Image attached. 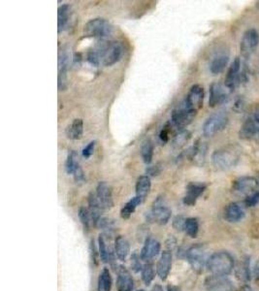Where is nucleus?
Segmentation results:
<instances>
[{"label": "nucleus", "mask_w": 259, "mask_h": 291, "mask_svg": "<svg viewBox=\"0 0 259 291\" xmlns=\"http://www.w3.org/2000/svg\"><path fill=\"white\" fill-rule=\"evenodd\" d=\"M207 268L212 276L224 277L229 275L234 268L233 257L225 251L213 253L208 258Z\"/></svg>", "instance_id": "nucleus-1"}, {"label": "nucleus", "mask_w": 259, "mask_h": 291, "mask_svg": "<svg viewBox=\"0 0 259 291\" xmlns=\"http://www.w3.org/2000/svg\"><path fill=\"white\" fill-rule=\"evenodd\" d=\"M94 48L96 50L100 63L104 66L114 65L122 55V46L117 41H100Z\"/></svg>", "instance_id": "nucleus-2"}, {"label": "nucleus", "mask_w": 259, "mask_h": 291, "mask_svg": "<svg viewBox=\"0 0 259 291\" xmlns=\"http://www.w3.org/2000/svg\"><path fill=\"white\" fill-rule=\"evenodd\" d=\"M114 25L102 18L91 20L84 27V34L86 37L96 38L101 41L108 40L114 34Z\"/></svg>", "instance_id": "nucleus-3"}, {"label": "nucleus", "mask_w": 259, "mask_h": 291, "mask_svg": "<svg viewBox=\"0 0 259 291\" xmlns=\"http://www.w3.org/2000/svg\"><path fill=\"white\" fill-rule=\"evenodd\" d=\"M240 151V148L235 146H229L215 150L212 155L213 166L220 170L233 167L239 160Z\"/></svg>", "instance_id": "nucleus-4"}, {"label": "nucleus", "mask_w": 259, "mask_h": 291, "mask_svg": "<svg viewBox=\"0 0 259 291\" xmlns=\"http://www.w3.org/2000/svg\"><path fill=\"white\" fill-rule=\"evenodd\" d=\"M187 257L189 264L196 272H201L204 265H207V252L206 248L202 244H195L191 246L187 252Z\"/></svg>", "instance_id": "nucleus-5"}, {"label": "nucleus", "mask_w": 259, "mask_h": 291, "mask_svg": "<svg viewBox=\"0 0 259 291\" xmlns=\"http://www.w3.org/2000/svg\"><path fill=\"white\" fill-rule=\"evenodd\" d=\"M228 118L224 113H216L208 118L203 124V134L206 137H212L221 131L227 124Z\"/></svg>", "instance_id": "nucleus-6"}, {"label": "nucleus", "mask_w": 259, "mask_h": 291, "mask_svg": "<svg viewBox=\"0 0 259 291\" xmlns=\"http://www.w3.org/2000/svg\"><path fill=\"white\" fill-rule=\"evenodd\" d=\"M197 112L188 109L186 105L178 107L172 112L171 121L173 124L178 128H185L188 124H190L195 118Z\"/></svg>", "instance_id": "nucleus-7"}, {"label": "nucleus", "mask_w": 259, "mask_h": 291, "mask_svg": "<svg viewBox=\"0 0 259 291\" xmlns=\"http://www.w3.org/2000/svg\"><path fill=\"white\" fill-rule=\"evenodd\" d=\"M259 32L252 28L247 30L241 40V52L244 56H250L259 46Z\"/></svg>", "instance_id": "nucleus-8"}, {"label": "nucleus", "mask_w": 259, "mask_h": 291, "mask_svg": "<svg viewBox=\"0 0 259 291\" xmlns=\"http://www.w3.org/2000/svg\"><path fill=\"white\" fill-rule=\"evenodd\" d=\"M204 96H205L204 89L199 85H194L190 88V90L187 96L185 105L188 109L198 112V110L201 109V107L203 106Z\"/></svg>", "instance_id": "nucleus-9"}, {"label": "nucleus", "mask_w": 259, "mask_h": 291, "mask_svg": "<svg viewBox=\"0 0 259 291\" xmlns=\"http://www.w3.org/2000/svg\"><path fill=\"white\" fill-rule=\"evenodd\" d=\"M171 210L162 204H156L154 208L147 213V219L150 222H156L160 225L166 224L171 218Z\"/></svg>", "instance_id": "nucleus-10"}, {"label": "nucleus", "mask_w": 259, "mask_h": 291, "mask_svg": "<svg viewBox=\"0 0 259 291\" xmlns=\"http://www.w3.org/2000/svg\"><path fill=\"white\" fill-rule=\"evenodd\" d=\"M240 70H241V59L236 57L228 68L225 77V87L228 90H234L240 84Z\"/></svg>", "instance_id": "nucleus-11"}, {"label": "nucleus", "mask_w": 259, "mask_h": 291, "mask_svg": "<svg viewBox=\"0 0 259 291\" xmlns=\"http://www.w3.org/2000/svg\"><path fill=\"white\" fill-rule=\"evenodd\" d=\"M206 186L201 183H190L187 187V194L184 198V203L188 206H193L197 199L205 192Z\"/></svg>", "instance_id": "nucleus-12"}, {"label": "nucleus", "mask_w": 259, "mask_h": 291, "mask_svg": "<svg viewBox=\"0 0 259 291\" xmlns=\"http://www.w3.org/2000/svg\"><path fill=\"white\" fill-rule=\"evenodd\" d=\"M208 291H234L232 283L224 277L212 276L206 281Z\"/></svg>", "instance_id": "nucleus-13"}, {"label": "nucleus", "mask_w": 259, "mask_h": 291, "mask_svg": "<svg viewBox=\"0 0 259 291\" xmlns=\"http://www.w3.org/2000/svg\"><path fill=\"white\" fill-rule=\"evenodd\" d=\"M96 196L103 207V209H111L114 206V200H113V193L111 187L105 183L100 182L96 189Z\"/></svg>", "instance_id": "nucleus-14"}, {"label": "nucleus", "mask_w": 259, "mask_h": 291, "mask_svg": "<svg viewBox=\"0 0 259 291\" xmlns=\"http://www.w3.org/2000/svg\"><path fill=\"white\" fill-rule=\"evenodd\" d=\"M172 267V252L170 250L163 251L156 265V273L162 281H165Z\"/></svg>", "instance_id": "nucleus-15"}, {"label": "nucleus", "mask_w": 259, "mask_h": 291, "mask_svg": "<svg viewBox=\"0 0 259 291\" xmlns=\"http://www.w3.org/2000/svg\"><path fill=\"white\" fill-rule=\"evenodd\" d=\"M259 186V181L254 177H242L236 180L233 184L235 192L240 194H251Z\"/></svg>", "instance_id": "nucleus-16"}, {"label": "nucleus", "mask_w": 259, "mask_h": 291, "mask_svg": "<svg viewBox=\"0 0 259 291\" xmlns=\"http://www.w3.org/2000/svg\"><path fill=\"white\" fill-rule=\"evenodd\" d=\"M160 250V243L154 238H149L145 242L142 250H141V259L143 261L149 262L154 259L156 255L159 253Z\"/></svg>", "instance_id": "nucleus-17"}, {"label": "nucleus", "mask_w": 259, "mask_h": 291, "mask_svg": "<svg viewBox=\"0 0 259 291\" xmlns=\"http://www.w3.org/2000/svg\"><path fill=\"white\" fill-rule=\"evenodd\" d=\"M118 291H133V279L130 273L123 267H119L118 270Z\"/></svg>", "instance_id": "nucleus-18"}, {"label": "nucleus", "mask_w": 259, "mask_h": 291, "mask_svg": "<svg viewBox=\"0 0 259 291\" xmlns=\"http://www.w3.org/2000/svg\"><path fill=\"white\" fill-rule=\"evenodd\" d=\"M88 200H89V211L92 217V220L94 225H97L99 220L101 219V212L103 210V207L101 206L96 194L91 193Z\"/></svg>", "instance_id": "nucleus-19"}, {"label": "nucleus", "mask_w": 259, "mask_h": 291, "mask_svg": "<svg viewBox=\"0 0 259 291\" xmlns=\"http://www.w3.org/2000/svg\"><path fill=\"white\" fill-rule=\"evenodd\" d=\"M225 90L217 83H213L210 86V97H209V106L213 108L220 103H222L226 98Z\"/></svg>", "instance_id": "nucleus-20"}, {"label": "nucleus", "mask_w": 259, "mask_h": 291, "mask_svg": "<svg viewBox=\"0 0 259 291\" xmlns=\"http://www.w3.org/2000/svg\"><path fill=\"white\" fill-rule=\"evenodd\" d=\"M72 13V8L69 4H63L57 9V32L61 33L64 29H66L70 17Z\"/></svg>", "instance_id": "nucleus-21"}, {"label": "nucleus", "mask_w": 259, "mask_h": 291, "mask_svg": "<svg viewBox=\"0 0 259 291\" xmlns=\"http://www.w3.org/2000/svg\"><path fill=\"white\" fill-rule=\"evenodd\" d=\"M129 250H130V245L126 238H124L123 236L117 237L115 241V251H116L117 257L120 261L126 260L129 254Z\"/></svg>", "instance_id": "nucleus-22"}, {"label": "nucleus", "mask_w": 259, "mask_h": 291, "mask_svg": "<svg viewBox=\"0 0 259 291\" xmlns=\"http://www.w3.org/2000/svg\"><path fill=\"white\" fill-rule=\"evenodd\" d=\"M84 133V122L81 119H76L68 125L66 129V135L71 140H80Z\"/></svg>", "instance_id": "nucleus-23"}, {"label": "nucleus", "mask_w": 259, "mask_h": 291, "mask_svg": "<svg viewBox=\"0 0 259 291\" xmlns=\"http://www.w3.org/2000/svg\"><path fill=\"white\" fill-rule=\"evenodd\" d=\"M244 213L237 203H230L225 210V218L229 222H237L242 219Z\"/></svg>", "instance_id": "nucleus-24"}, {"label": "nucleus", "mask_w": 259, "mask_h": 291, "mask_svg": "<svg viewBox=\"0 0 259 291\" xmlns=\"http://www.w3.org/2000/svg\"><path fill=\"white\" fill-rule=\"evenodd\" d=\"M257 134H259V124L252 120L247 121L240 130V136L244 139H251Z\"/></svg>", "instance_id": "nucleus-25"}, {"label": "nucleus", "mask_w": 259, "mask_h": 291, "mask_svg": "<svg viewBox=\"0 0 259 291\" xmlns=\"http://www.w3.org/2000/svg\"><path fill=\"white\" fill-rule=\"evenodd\" d=\"M152 183L149 176H141L136 183V196L144 199L151 191Z\"/></svg>", "instance_id": "nucleus-26"}, {"label": "nucleus", "mask_w": 259, "mask_h": 291, "mask_svg": "<svg viewBox=\"0 0 259 291\" xmlns=\"http://www.w3.org/2000/svg\"><path fill=\"white\" fill-rule=\"evenodd\" d=\"M227 63H228V56L225 54H219L212 60L210 64V71L214 75L219 74L225 69Z\"/></svg>", "instance_id": "nucleus-27"}, {"label": "nucleus", "mask_w": 259, "mask_h": 291, "mask_svg": "<svg viewBox=\"0 0 259 291\" xmlns=\"http://www.w3.org/2000/svg\"><path fill=\"white\" fill-rule=\"evenodd\" d=\"M143 199L140 198L139 196H135L133 198H131L121 209L120 211V216L122 218L126 219L129 218L131 217V215L135 212L136 208L138 205H140L142 203Z\"/></svg>", "instance_id": "nucleus-28"}, {"label": "nucleus", "mask_w": 259, "mask_h": 291, "mask_svg": "<svg viewBox=\"0 0 259 291\" xmlns=\"http://www.w3.org/2000/svg\"><path fill=\"white\" fill-rule=\"evenodd\" d=\"M99 254L101 257V260L104 263L108 262H113L114 261V252L113 249L111 248V245L107 244L105 241L104 235L99 236Z\"/></svg>", "instance_id": "nucleus-29"}, {"label": "nucleus", "mask_w": 259, "mask_h": 291, "mask_svg": "<svg viewBox=\"0 0 259 291\" xmlns=\"http://www.w3.org/2000/svg\"><path fill=\"white\" fill-rule=\"evenodd\" d=\"M154 150H155V146L154 143L151 139H147L143 142V144L141 146V156L143 161L146 164H150L153 160V156H154Z\"/></svg>", "instance_id": "nucleus-30"}, {"label": "nucleus", "mask_w": 259, "mask_h": 291, "mask_svg": "<svg viewBox=\"0 0 259 291\" xmlns=\"http://www.w3.org/2000/svg\"><path fill=\"white\" fill-rule=\"evenodd\" d=\"M80 167L79 165V155L76 150H71L68 153L66 163H65V170L67 174H74L75 171Z\"/></svg>", "instance_id": "nucleus-31"}, {"label": "nucleus", "mask_w": 259, "mask_h": 291, "mask_svg": "<svg viewBox=\"0 0 259 291\" xmlns=\"http://www.w3.org/2000/svg\"><path fill=\"white\" fill-rule=\"evenodd\" d=\"M112 278L108 269H103L98 279V291H111Z\"/></svg>", "instance_id": "nucleus-32"}, {"label": "nucleus", "mask_w": 259, "mask_h": 291, "mask_svg": "<svg viewBox=\"0 0 259 291\" xmlns=\"http://www.w3.org/2000/svg\"><path fill=\"white\" fill-rule=\"evenodd\" d=\"M185 229L188 236H190L191 238H195L197 236L198 230H199V224H198L197 219L194 218H187Z\"/></svg>", "instance_id": "nucleus-33"}, {"label": "nucleus", "mask_w": 259, "mask_h": 291, "mask_svg": "<svg viewBox=\"0 0 259 291\" xmlns=\"http://www.w3.org/2000/svg\"><path fill=\"white\" fill-rule=\"evenodd\" d=\"M190 132L188 130H181L173 140V146L175 148H180L186 145L190 139Z\"/></svg>", "instance_id": "nucleus-34"}, {"label": "nucleus", "mask_w": 259, "mask_h": 291, "mask_svg": "<svg viewBox=\"0 0 259 291\" xmlns=\"http://www.w3.org/2000/svg\"><path fill=\"white\" fill-rule=\"evenodd\" d=\"M141 272H142V280H143V282L145 283L146 286H150L151 283L154 281L155 276H156L154 266L152 264L148 263V264H146L142 268Z\"/></svg>", "instance_id": "nucleus-35"}, {"label": "nucleus", "mask_w": 259, "mask_h": 291, "mask_svg": "<svg viewBox=\"0 0 259 291\" xmlns=\"http://www.w3.org/2000/svg\"><path fill=\"white\" fill-rule=\"evenodd\" d=\"M78 215H79L80 220H81V222H82L85 230L89 231L90 226H91V222H93L89 209H87L85 207H81L79 209V214Z\"/></svg>", "instance_id": "nucleus-36"}, {"label": "nucleus", "mask_w": 259, "mask_h": 291, "mask_svg": "<svg viewBox=\"0 0 259 291\" xmlns=\"http://www.w3.org/2000/svg\"><path fill=\"white\" fill-rule=\"evenodd\" d=\"M97 225H99L103 229L104 232L107 236L110 235L114 230V221L110 218H101Z\"/></svg>", "instance_id": "nucleus-37"}, {"label": "nucleus", "mask_w": 259, "mask_h": 291, "mask_svg": "<svg viewBox=\"0 0 259 291\" xmlns=\"http://www.w3.org/2000/svg\"><path fill=\"white\" fill-rule=\"evenodd\" d=\"M87 60L90 64H92L93 66H95V67H98L101 63H100V59H99V56L96 52V50L94 48L91 49L88 54H87Z\"/></svg>", "instance_id": "nucleus-38"}, {"label": "nucleus", "mask_w": 259, "mask_h": 291, "mask_svg": "<svg viewBox=\"0 0 259 291\" xmlns=\"http://www.w3.org/2000/svg\"><path fill=\"white\" fill-rule=\"evenodd\" d=\"M95 145H96V142L95 141H92V142H90L88 145L84 147L82 153H83V156L85 158H90L94 154Z\"/></svg>", "instance_id": "nucleus-39"}, {"label": "nucleus", "mask_w": 259, "mask_h": 291, "mask_svg": "<svg viewBox=\"0 0 259 291\" xmlns=\"http://www.w3.org/2000/svg\"><path fill=\"white\" fill-rule=\"evenodd\" d=\"M140 257L141 256H138V254L136 252H134L131 256V267L134 270V272H139L140 270H142Z\"/></svg>", "instance_id": "nucleus-40"}, {"label": "nucleus", "mask_w": 259, "mask_h": 291, "mask_svg": "<svg viewBox=\"0 0 259 291\" xmlns=\"http://www.w3.org/2000/svg\"><path fill=\"white\" fill-rule=\"evenodd\" d=\"M241 276L245 280L249 281L250 280V264H249V259H246L242 266H241Z\"/></svg>", "instance_id": "nucleus-41"}, {"label": "nucleus", "mask_w": 259, "mask_h": 291, "mask_svg": "<svg viewBox=\"0 0 259 291\" xmlns=\"http://www.w3.org/2000/svg\"><path fill=\"white\" fill-rule=\"evenodd\" d=\"M185 225H186V219L183 217H176L173 220V226L177 229V230H183L185 229Z\"/></svg>", "instance_id": "nucleus-42"}, {"label": "nucleus", "mask_w": 259, "mask_h": 291, "mask_svg": "<svg viewBox=\"0 0 259 291\" xmlns=\"http://www.w3.org/2000/svg\"><path fill=\"white\" fill-rule=\"evenodd\" d=\"M259 202V193L252 194V195H251V196H249V197L246 199V201H245V203H246V206H248V207H254V206H256V205H257Z\"/></svg>", "instance_id": "nucleus-43"}, {"label": "nucleus", "mask_w": 259, "mask_h": 291, "mask_svg": "<svg viewBox=\"0 0 259 291\" xmlns=\"http://www.w3.org/2000/svg\"><path fill=\"white\" fill-rule=\"evenodd\" d=\"M159 138L163 143H167L169 140V127L168 124L166 126L163 127V129L161 130L160 134H159Z\"/></svg>", "instance_id": "nucleus-44"}, {"label": "nucleus", "mask_w": 259, "mask_h": 291, "mask_svg": "<svg viewBox=\"0 0 259 291\" xmlns=\"http://www.w3.org/2000/svg\"><path fill=\"white\" fill-rule=\"evenodd\" d=\"M74 178H75V181L77 183H81V182H84L85 181V174H84V171L82 170L81 166L75 171Z\"/></svg>", "instance_id": "nucleus-45"}, {"label": "nucleus", "mask_w": 259, "mask_h": 291, "mask_svg": "<svg viewBox=\"0 0 259 291\" xmlns=\"http://www.w3.org/2000/svg\"><path fill=\"white\" fill-rule=\"evenodd\" d=\"M160 168L158 167V166H151V167H149L148 169H147V174L148 175H150V176H157V175H159V173H160Z\"/></svg>", "instance_id": "nucleus-46"}, {"label": "nucleus", "mask_w": 259, "mask_h": 291, "mask_svg": "<svg viewBox=\"0 0 259 291\" xmlns=\"http://www.w3.org/2000/svg\"><path fill=\"white\" fill-rule=\"evenodd\" d=\"M244 109V103L241 99H238L235 103H234V106H233V110L240 113L242 110Z\"/></svg>", "instance_id": "nucleus-47"}, {"label": "nucleus", "mask_w": 259, "mask_h": 291, "mask_svg": "<svg viewBox=\"0 0 259 291\" xmlns=\"http://www.w3.org/2000/svg\"><path fill=\"white\" fill-rule=\"evenodd\" d=\"M91 250H92V255H93V260L97 264V256H96V248L94 245V241L93 240L91 242Z\"/></svg>", "instance_id": "nucleus-48"}, {"label": "nucleus", "mask_w": 259, "mask_h": 291, "mask_svg": "<svg viewBox=\"0 0 259 291\" xmlns=\"http://www.w3.org/2000/svg\"><path fill=\"white\" fill-rule=\"evenodd\" d=\"M255 277H256L257 281H259V259L257 261L256 266H255Z\"/></svg>", "instance_id": "nucleus-49"}, {"label": "nucleus", "mask_w": 259, "mask_h": 291, "mask_svg": "<svg viewBox=\"0 0 259 291\" xmlns=\"http://www.w3.org/2000/svg\"><path fill=\"white\" fill-rule=\"evenodd\" d=\"M167 291H182L181 289H179L178 287H175V286H168L167 288Z\"/></svg>", "instance_id": "nucleus-50"}, {"label": "nucleus", "mask_w": 259, "mask_h": 291, "mask_svg": "<svg viewBox=\"0 0 259 291\" xmlns=\"http://www.w3.org/2000/svg\"><path fill=\"white\" fill-rule=\"evenodd\" d=\"M152 291H163V289H162L159 285H156V286L153 288Z\"/></svg>", "instance_id": "nucleus-51"}, {"label": "nucleus", "mask_w": 259, "mask_h": 291, "mask_svg": "<svg viewBox=\"0 0 259 291\" xmlns=\"http://www.w3.org/2000/svg\"><path fill=\"white\" fill-rule=\"evenodd\" d=\"M241 291H253V290H252L249 286H244V287L241 289Z\"/></svg>", "instance_id": "nucleus-52"}, {"label": "nucleus", "mask_w": 259, "mask_h": 291, "mask_svg": "<svg viewBox=\"0 0 259 291\" xmlns=\"http://www.w3.org/2000/svg\"><path fill=\"white\" fill-rule=\"evenodd\" d=\"M255 121H256V122L259 124V111L256 114V116H255Z\"/></svg>", "instance_id": "nucleus-53"}, {"label": "nucleus", "mask_w": 259, "mask_h": 291, "mask_svg": "<svg viewBox=\"0 0 259 291\" xmlns=\"http://www.w3.org/2000/svg\"><path fill=\"white\" fill-rule=\"evenodd\" d=\"M144 291V290H140V291Z\"/></svg>", "instance_id": "nucleus-54"}]
</instances>
